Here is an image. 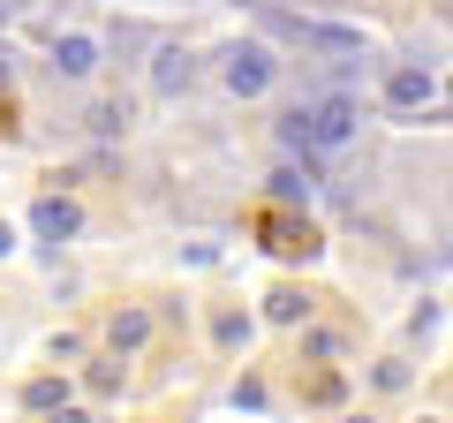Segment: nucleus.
Segmentation results:
<instances>
[{
	"mask_svg": "<svg viewBox=\"0 0 453 423\" xmlns=\"http://www.w3.org/2000/svg\"><path fill=\"white\" fill-rule=\"evenodd\" d=\"M257 242L273 250V258H318V227H310L303 212H288L280 196L257 212Z\"/></svg>",
	"mask_w": 453,
	"mask_h": 423,
	"instance_id": "f257e3e1",
	"label": "nucleus"
},
{
	"mask_svg": "<svg viewBox=\"0 0 453 423\" xmlns=\"http://www.w3.org/2000/svg\"><path fill=\"white\" fill-rule=\"evenodd\" d=\"M356 136V98H325V106H310V144L318 151H340Z\"/></svg>",
	"mask_w": 453,
	"mask_h": 423,
	"instance_id": "f03ea898",
	"label": "nucleus"
},
{
	"mask_svg": "<svg viewBox=\"0 0 453 423\" xmlns=\"http://www.w3.org/2000/svg\"><path fill=\"white\" fill-rule=\"evenodd\" d=\"M226 83H234V91H242V98H257L265 83H273V61H265L257 46H242V53H234V61H226Z\"/></svg>",
	"mask_w": 453,
	"mask_h": 423,
	"instance_id": "7ed1b4c3",
	"label": "nucleus"
},
{
	"mask_svg": "<svg viewBox=\"0 0 453 423\" xmlns=\"http://www.w3.org/2000/svg\"><path fill=\"white\" fill-rule=\"evenodd\" d=\"M53 68H61V76H91L98 46H91V38H61V46H53Z\"/></svg>",
	"mask_w": 453,
	"mask_h": 423,
	"instance_id": "20e7f679",
	"label": "nucleus"
},
{
	"mask_svg": "<svg viewBox=\"0 0 453 423\" xmlns=\"http://www.w3.org/2000/svg\"><path fill=\"white\" fill-rule=\"evenodd\" d=\"M386 98H393V106H423V98H431V76H423V68H393Z\"/></svg>",
	"mask_w": 453,
	"mask_h": 423,
	"instance_id": "39448f33",
	"label": "nucleus"
},
{
	"mask_svg": "<svg viewBox=\"0 0 453 423\" xmlns=\"http://www.w3.org/2000/svg\"><path fill=\"white\" fill-rule=\"evenodd\" d=\"M38 235H53V242L76 235V204H68V196H46V204H38Z\"/></svg>",
	"mask_w": 453,
	"mask_h": 423,
	"instance_id": "423d86ee",
	"label": "nucleus"
},
{
	"mask_svg": "<svg viewBox=\"0 0 453 423\" xmlns=\"http://www.w3.org/2000/svg\"><path fill=\"white\" fill-rule=\"evenodd\" d=\"M144 333H151L144 310H121V318H113V348H144Z\"/></svg>",
	"mask_w": 453,
	"mask_h": 423,
	"instance_id": "0eeeda50",
	"label": "nucleus"
},
{
	"mask_svg": "<svg viewBox=\"0 0 453 423\" xmlns=\"http://www.w3.org/2000/svg\"><path fill=\"white\" fill-rule=\"evenodd\" d=\"M181 83H189V61L181 53H159V91H181Z\"/></svg>",
	"mask_w": 453,
	"mask_h": 423,
	"instance_id": "6e6552de",
	"label": "nucleus"
},
{
	"mask_svg": "<svg viewBox=\"0 0 453 423\" xmlns=\"http://www.w3.org/2000/svg\"><path fill=\"white\" fill-rule=\"evenodd\" d=\"M303 393H310V401H340V378H333V371H310Z\"/></svg>",
	"mask_w": 453,
	"mask_h": 423,
	"instance_id": "1a4fd4ad",
	"label": "nucleus"
},
{
	"mask_svg": "<svg viewBox=\"0 0 453 423\" xmlns=\"http://www.w3.org/2000/svg\"><path fill=\"white\" fill-rule=\"evenodd\" d=\"M53 423H98V416H53Z\"/></svg>",
	"mask_w": 453,
	"mask_h": 423,
	"instance_id": "9d476101",
	"label": "nucleus"
},
{
	"mask_svg": "<svg viewBox=\"0 0 453 423\" xmlns=\"http://www.w3.org/2000/svg\"><path fill=\"white\" fill-rule=\"evenodd\" d=\"M0 258H8V227H0Z\"/></svg>",
	"mask_w": 453,
	"mask_h": 423,
	"instance_id": "9b49d317",
	"label": "nucleus"
}]
</instances>
